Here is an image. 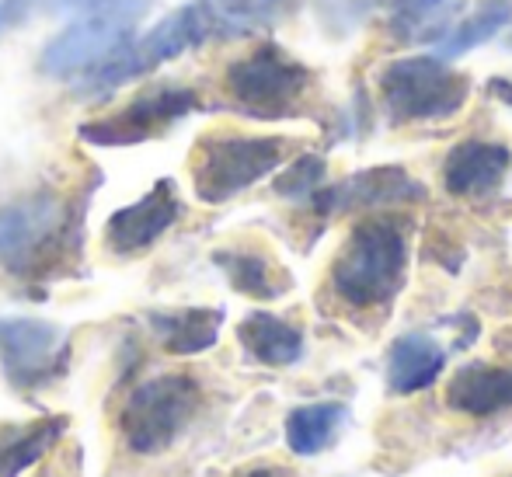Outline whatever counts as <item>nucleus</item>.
Returning <instances> with one entry per match:
<instances>
[{"mask_svg":"<svg viewBox=\"0 0 512 477\" xmlns=\"http://www.w3.org/2000/svg\"><path fill=\"white\" fill-rule=\"evenodd\" d=\"M91 189H35L0 206V265L25 283H46L77 269L84 248V206Z\"/></svg>","mask_w":512,"mask_h":477,"instance_id":"nucleus-1","label":"nucleus"},{"mask_svg":"<svg viewBox=\"0 0 512 477\" xmlns=\"http://www.w3.org/2000/svg\"><path fill=\"white\" fill-rule=\"evenodd\" d=\"M408 276V234L394 216L356 223L331 265V289L349 307H380L394 300Z\"/></svg>","mask_w":512,"mask_h":477,"instance_id":"nucleus-2","label":"nucleus"},{"mask_svg":"<svg viewBox=\"0 0 512 477\" xmlns=\"http://www.w3.org/2000/svg\"><path fill=\"white\" fill-rule=\"evenodd\" d=\"M209 39H213V18H209V11H206V0L182 4L164 21H157L143 39L133 35L119 53H112L105 63H98L95 70H88L81 84V95H88V98L112 95L115 88L136 81V77L154 74L157 67H164L168 60H178L182 53L203 46Z\"/></svg>","mask_w":512,"mask_h":477,"instance_id":"nucleus-3","label":"nucleus"},{"mask_svg":"<svg viewBox=\"0 0 512 477\" xmlns=\"http://www.w3.org/2000/svg\"><path fill=\"white\" fill-rule=\"evenodd\" d=\"M150 11V0H88L84 14L46 42L39 70L49 77H81L119 53L136 35V21Z\"/></svg>","mask_w":512,"mask_h":477,"instance_id":"nucleus-4","label":"nucleus"},{"mask_svg":"<svg viewBox=\"0 0 512 477\" xmlns=\"http://www.w3.org/2000/svg\"><path fill=\"white\" fill-rule=\"evenodd\" d=\"M471 98V81L439 56H401L380 70V105L394 126L453 119Z\"/></svg>","mask_w":512,"mask_h":477,"instance_id":"nucleus-5","label":"nucleus"},{"mask_svg":"<svg viewBox=\"0 0 512 477\" xmlns=\"http://www.w3.org/2000/svg\"><path fill=\"white\" fill-rule=\"evenodd\" d=\"M203 387L189 373H161L133 387L119 411V432L140 457L164 453L196 418Z\"/></svg>","mask_w":512,"mask_h":477,"instance_id":"nucleus-6","label":"nucleus"},{"mask_svg":"<svg viewBox=\"0 0 512 477\" xmlns=\"http://www.w3.org/2000/svg\"><path fill=\"white\" fill-rule=\"evenodd\" d=\"M290 143L283 136H203L192 150V185L209 206L227 202L255 182L269 178L286 161Z\"/></svg>","mask_w":512,"mask_h":477,"instance_id":"nucleus-7","label":"nucleus"},{"mask_svg":"<svg viewBox=\"0 0 512 477\" xmlns=\"http://www.w3.org/2000/svg\"><path fill=\"white\" fill-rule=\"evenodd\" d=\"M223 88L241 112L255 119H283L297 112V101L307 95L310 70L283 46L265 42L230 63Z\"/></svg>","mask_w":512,"mask_h":477,"instance_id":"nucleus-8","label":"nucleus"},{"mask_svg":"<svg viewBox=\"0 0 512 477\" xmlns=\"http://www.w3.org/2000/svg\"><path fill=\"white\" fill-rule=\"evenodd\" d=\"M199 108V95L182 84H161V88H150L143 95L119 108V112H108L102 119H91L81 126V140L95 143V147H133L143 140H157L171 126L185 119L189 112Z\"/></svg>","mask_w":512,"mask_h":477,"instance_id":"nucleus-9","label":"nucleus"},{"mask_svg":"<svg viewBox=\"0 0 512 477\" xmlns=\"http://www.w3.org/2000/svg\"><path fill=\"white\" fill-rule=\"evenodd\" d=\"M70 335L39 317H0V366L21 390L49 387L67 373Z\"/></svg>","mask_w":512,"mask_h":477,"instance_id":"nucleus-10","label":"nucleus"},{"mask_svg":"<svg viewBox=\"0 0 512 477\" xmlns=\"http://www.w3.org/2000/svg\"><path fill=\"white\" fill-rule=\"evenodd\" d=\"M182 216V199H178L175 182L161 178L143 199L129 202V206L115 209L105 223V244L112 255H140V251L154 248L164 234L178 223Z\"/></svg>","mask_w":512,"mask_h":477,"instance_id":"nucleus-11","label":"nucleus"},{"mask_svg":"<svg viewBox=\"0 0 512 477\" xmlns=\"http://www.w3.org/2000/svg\"><path fill=\"white\" fill-rule=\"evenodd\" d=\"M425 185L415 182L405 168H366L359 175L345 178L338 185H321L310 202L321 216L352 213V209H384V206H405V202H422Z\"/></svg>","mask_w":512,"mask_h":477,"instance_id":"nucleus-12","label":"nucleus"},{"mask_svg":"<svg viewBox=\"0 0 512 477\" xmlns=\"http://www.w3.org/2000/svg\"><path fill=\"white\" fill-rule=\"evenodd\" d=\"M512 164L509 147L488 140H464L450 150L443 164V185L450 195H488L502 185Z\"/></svg>","mask_w":512,"mask_h":477,"instance_id":"nucleus-13","label":"nucleus"},{"mask_svg":"<svg viewBox=\"0 0 512 477\" xmlns=\"http://www.w3.org/2000/svg\"><path fill=\"white\" fill-rule=\"evenodd\" d=\"M446 404L460 415L488 418L512 408V366L467 363L446 383Z\"/></svg>","mask_w":512,"mask_h":477,"instance_id":"nucleus-14","label":"nucleus"},{"mask_svg":"<svg viewBox=\"0 0 512 477\" xmlns=\"http://www.w3.org/2000/svg\"><path fill=\"white\" fill-rule=\"evenodd\" d=\"M446 366V349L422 331H408L387 352V383L394 394H418L432 387Z\"/></svg>","mask_w":512,"mask_h":477,"instance_id":"nucleus-15","label":"nucleus"},{"mask_svg":"<svg viewBox=\"0 0 512 477\" xmlns=\"http://www.w3.org/2000/svg\"><path fill=\"white\" fill-rule=\"evenodd\" d=\"M467 0H391L387 28L401 46H432L457 25Z\"/></svg>","mask_w":512,"mask_h":477,"instance_id":"nucleus-16","label":"nucleus"},{"mask_svg":"<svg viewBox=\"0 0 512 477\" xmlns=\"http://www.w3.org/2000/svg\"><path fill=\"white\" fill-rule=\"evenodd\" d=\"M223 324V310L216 307H185V310H157L150 314V328L157 331L161 345L171 356H196L216 345Z\"/></svg>","mask_w":512,"mask_h":477,"instance_id":"nucleus-17","label":"nucleus"},{"mask_svg":"<svg viewBox=\"0 0 512 477\" xmlns=\"http://www.w3.org/2000/svg\"><path fill=\"white\" fill-rule=\"evenodd\" d=\"M237 342L265 366H293L304 356V331L276 314H248L237 328Z\"/></svg>","mask_w":512,"mask_h":477,"instance_id":"nucleus-18","label":"nucleus"},{"mask_svg":"<svg viewBox=\"0 0 512 477\" xmlns=\"http://www.w3.org/2000/svg\"><path fill=\"white\" fill-rule=\"evenodd\" d=\"M213 262L223 269V276L230 279V286L244 296H255V300H276L290 289V276L272 262L262 251L248 248H227L216 251Z\"/></svg>","mask_w":512,"mask_h":477,"instance_id":"nucleus-19","label":"nucleus"},{"mask_svg":"<svg viewBox=\"0 0 512 477\" xmlns=\"http://www.w3.org/2000/svg\"><path fill=\"white\" fill-rule=\"evenodd\" d=\"M213 39H244L272 28L293 11V0H206Z\"/></svg>","mask_w":512,"mask_h":477,"instance_id":"nucleus-20","label":"nucleus"},{"mask_svg":"<svg viewBox=\"0 0 512 477\" xmlns=\"http://www.w3.org/2000/svg\"><path fill=\"white\" fill-rule=\"evenodd\" d=\"M67 429V418H42L25 425H0V477H18L32 467Z\"/></svg>","mask_w":512,"mask_h":477,"instance_id":"nucleus-21","label":"nucleus"},{"mask_svg":"<svg viewBox=\"0 0 512 477\" xmlns=\"http://www.w3.org/2000/svg\"><path fill=\"white\" fill-rule=\"evenodd\" d=\"M345 418H349L345 404H335V401L293 408L290 418H286V443H290V450L297 453V457H314L324 446H331V439L338 436Z\"/></svg>","mask_w":512,"mask_h":477,"instance_id":"nucleus-22","label":"nucleus"},{"mask_svg":"<svg viewBox=\"0 0 512 477\" xmlns=\"http://www.w3.org/2000/svg\"><path fill=\"white\" fill-rule=\"evenodd\" d=\"M512 21V4L509 0H485L474 7L467 18H460L457 25L446 32V39H439V60H457V56L471 53V49L492 42L499 32H506Z\"/></svg>","mask_w":512,"mask_h":477,"instance_id":"nucleus-23","label":"nucleus"},{"mask_svg":"<svg viewBox=\"0 0 512 477\" xmlns=\"http://www.w3.org/2000/svg\"><path fill=\"white\" fill-rule=\"evenodd\" d=\"M317 18H321V28L331 35V39H345L352 35L373 11L380 7V0H314Z\"/></svg>","mask_w":512,"mask_h":477,"instance_id":"nucleus-24","label":"nucleus"},{"mask_svg":"<svg viewBox=\"0 0 512 477\" xmlns=\"http://www.w3.org/2000/svg\"><path fill=\"white\" fill-rule=\"evenodd\" d=\"M324 178H328V164H324V157L300 154L297 161H293L290 168L276 178V192L283 195V199H300V202H304L317 189H321Z\"/></svg>","mask_w":512,"mask_h":477,"instance_id":"nucleus-25","label":"nucleus"},{"mask_svg":"<svg viewBox=\"0 0 512 477\" xmlns=\"http://www.w3.org/2000/svg\"><path fill=\"white\" fill-rule=\"evenodd\" d=\"M35 7H39V0H0V39L25 25Z\"/></svg>","mask_w":512,"mask_h":477,"instance_id":"nucleus-26","label":"nucleus"},{"mask_svg":"<svg viewBox=\"0 0 512 477\" xmlns=\"http://www.w3.org/2000/svg\"><path fill=\"white\" fill-rule=\"evenodd\" d=\"M488 95L512 108V77H492V81H488Z\"/></svg>","mask_w":512,"mask_h":477,"instance_id":"nucleus-27","label":"nucleus"},{"mask_svg":"<svg viewBox=\"0 0 512 477\" xmlns=\"http://www.w3.org/2000/svg\"><path fill=\"white\" fill-rule=\"evenodd\" d=\"M241 477H286V471H279V467H255V471H248Z\"/></svg>","mask_w":512,"mask_h":477,"instance_id":"nucleus-28","label":"nucleus"},{"mask_svg":"<svg viewBox=\"0 0 512 477\" xmlns=\"http://www.w3.org/2000/svg\"><path fill=\"white\" fill-rule=\"evenodd\" d=\"M60 4H63V7H84L88 0H60Z\"/></svg>","mask_w":512,"mask_h":477,"instance_id":"nucleus-29","label":"nucleus"},{"mask_svg":"<svg viewBox=\"0 0 512 477\" xmlns=\"http://www.w3.org/2000/svg\"><path fill=\"white\" fill-rule=\"evenodd\" d=\"M506 46H509V49H512V35H509V39H506Z\"/></svg>","mask_w":512,"mask_h":477,"instance_id":"nucleus-30","label":"nucleus"}]
</instances>
